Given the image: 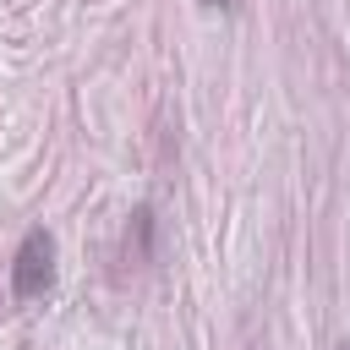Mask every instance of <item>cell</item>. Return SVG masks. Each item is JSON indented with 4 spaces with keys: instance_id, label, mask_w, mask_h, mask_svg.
Wrapping results in <instances>:
<instances>
[{
    "instance_id": "7a4b0ae2",
    "label": "cell",
    "mask_w": 350,
    "mask_h": 350,
    "mask_svg": "<svg viewBox=\"0 0 350 350\" xmlns=\"http://www.w3.org/2000/svg\"><path fill=\"white\" fill-rule=\"evenodd\" d=\"M202 5H224V0H202Z\"/></svg>"
},
{
    "instance_id": "6da1fadb",
    "label": "cell",
    "mask_w": 350,
    "mask_h": 350,
    "mask_svg": "<svg viewBox=\"0 0 350 350\" xmlns=\"http://www.w3.org/2000/svg\"><path fill=\"white\" fill-rule=\"evenodd\" d=\"M49 284H55V235L27 230L16 246V262H11V290H16V301H38Z\"/></svg>"
},
{
    "instance_id": "3957f363",
    "label": "cell",
    "mask_w": 350,
    "mask_h": 350,
    "mask_svg": "<svg viewBox=\"0 0 350 350\" xmlns=\"http://www.w3.org/2000/svg\"><path fill=\"white\" fill-rule=\"evenodd\" d=\"M339 350H350V339H345V345H339Z\"/></svg>"
}]
</instances>
